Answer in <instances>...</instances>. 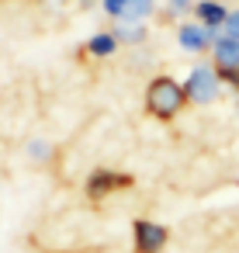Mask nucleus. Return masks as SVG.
Instances as JSON below:
<instances>
[{
  "label": "nucleus",
  "mask_w": 239,
  "mask_h": 253,
  "mask_svg": "<svg viewBox=\"0 0 239 253\" xmlns=\"http://www.w3.org/2000/svg\"><path fill=\"white\" fill-rule=\"evenodd\" d=\"M187 101V90L184 84H177L173 77H156L146 90V108L156 115V118H173Z\"/></svg>",
  "instance_id": "obj_1"
},
{
  "label": "nucleus",
  "mask_w": 239,
  "mask_h": 253,
  "mask_svg": "<svg viewBox=\"0 0 239 253\" xmlns=\"http://www.w3.org/2000/svg\"><path fill=\"white\" fill-rule=\"evenodd\" d=\"M218 70H211V66H194L191 73H187V80H184V90H187V101H194V104H211L215 97H218Z\"/></svg>",
  "instance_id": "obj_2"
},
{
  "label": "nucleus",
  "mask_w": 239,
  "mask_h": 253,
  "mask_svg": "<svg viewBox=\"0 0 239 253\" xmlns=\"http://www.w3.org/2000/svg\"><path fill=\"white\" fill-rule=\"evenodd\" d=\"M132 236H135V250L139 253H159L166 246V229L153 218H139L132 225Z\"/></svg>",
  "instance_id": "obj_3"
},
{
  "label": "nucleus",
  "mask_w": 239,
  "mask_h": 253,
  "mask_svg": "<svg viewBox=\"0 0 239 253\" xmlns=\"http://www.w3.org/2000/svg\"><path fill=\"white\" fill-rule=\"evenodd\" d=\"M215 39H218V35H211V32H208L204 25H198V21H187V25L177 28V42H180V49H187V52H204V49L215 45Z\"/></svg>",
  "instance_id": "obj_4"
},
{
  "label": "nucleus",
  "mask_w": 239,
  "mask_h": 253,
  "mask_svg": "<svg viewBox=\"0 0 239 253\" xmlns=\"http://www.w3.org/2000/svg\"><path fill=\"white\" fill-rule=\"evenodd\" d=\"M194 14H198V25H204L211 35H222L229 21V7L218 4V0H194Z\"/></svg>",
  "instance_id": "obj_5"
},
{
  "label": "nucleus",
  "mask_w": 239,
  "mask_h": 253,
  "mask_svg": "<svg viewBox=\"0 0 239 253\" xmlns=\"http://www.w3.org/2000/svg\"><path fill=\"white\" fill-rule=\"evenodd\" d=\"M211 59H215V70H239V42L229 35H218L211 45Z\"/></svg>",
  "instance_id": "obj_6"
},
{
  "label": "nucleus",
  "mask_w": 239,
  "mask_h": 253,
  "mask_svg": "<svg viewBox=\"0 0 239 253\" xmlns=\"http://www.w3.org/2000/svg\"><path fill=\"white\" fill-rule=\"evenodd\" d=\"M118 187H128V177H125V173L97 170V173L87 180V191H90L94 198H101V194H108V191H118Z\"/></svg>",
  "instance_id": "obj_7"
},
{
  "label": "nucleus",
  "mask_w": 239,
  "mask_h": 253,
  "mask_svg": "<svg viewBox=\"0 0 239 253\" xmlns=\"http://www.w3.org/2000/svg\"><path fill=\"white\" fill-rule=\"evenodd\" d=\"M87 52H90V56H97V59H104V56L118 52V39H115V32H101V35H94V39L87 42Z\"/></svg>",
  "instance_id": "obj_8"
},
{
  "label": "nucleus",
  "mask_w": 239,
  "mask_h": 253,
  "mask_svg": "<svg viewBox=\"0 0 239 253\" xmlns=\"http://www.w3.org/2000/svg\"><path fill=\"white\" fill-rule=\"evenodd\" d=\"M115 39H118V42L135 45V42H142V39H146V25H139V21H121V25L115 28Z\"/></svg>",
  "instance_id": "obj_9"
},
{
  "label": "nucleus",
  "mask_w": 239,
  "mask_h": 253,
  "mask_svg": "<svg viewBox=\"0 0 239 253\" xmlns=\"http://www.w3.org/2000/svg\"><path fill=\"white\" fill-rule=\"evenodd\" d=\"M149 14H153V0H128L121 21H146Z\"/></svg>",
  "instance_id": "obj_10"
},
{
  "label": "nucleus",
  "mask_w": 239,
  "mask_h": 253,
  "mask_svg": "<svg viewBox=\"0 0 239 253\" xmlns=\"http://www.w3.org/2000/svg\"><path fill=\"white\" fill-rule=\"evenodd\" d=\"M166 11H170L173 18H180V14L194 11V0H166Z\"/></svg>",
  "instance_id": "obj_11"
},
{
  "label": "nucleus",
  "mask_w": 239,
  "mask_h": 253,
  "mask_svg": "<svg viewBox=\"0 0 239 253\" xmlns=\"http://www.w3.org/2000/svg\"><path fill=\"white\" fill-rule=\"evenodd\" d=\"M222 35H229V39H236V42H239V11H229V21H225Z\"/></svg>",
  "instance_id": "obj_12"
},
{
  "label": "nucleus",
  "mask_w": 239,
  "mask_h": 253,
  "mask_svg": "<svg viewBox=\"0 0 239 253\" xmlns=\"http://www.w3.org/2000/svg\"><path fill=\"white\" fill-rule=\"evenodd\" d=\"M125 4H128V0H104V11H108L111 18H118V21H121V14H125Z\"/></svg>",
  "instance_id": "obj_13"
},
{
  "label": "nucleus",
  "mask_w": 239,
  "mask_h": 253,
  "mask_svg": "<svg viewBox=\"0 0 239 253\" xmlns=\"http://www.w3.org/2000/svg\"><path fill=\"white\" fill-rule=\"evenodd\" d=\"M218 80H225V84L239 87V70H218Z\"/></svg>",
  "instance_id": "obj_14"
}]
</instances>
